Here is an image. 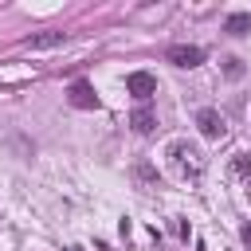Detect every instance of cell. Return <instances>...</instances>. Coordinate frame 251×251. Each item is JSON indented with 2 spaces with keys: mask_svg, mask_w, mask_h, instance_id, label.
Listing matches in <instances>:
<instances>
[{
  "mask_svg": "<svg viewBox=\"0 0 251 251\" xmlns=\"http://www.w3.org/2000/svg\"><path fill=\"white\" fill-rule=\"evenodd\" d=\"M169 161H173V169L180 176H200L204 173V153L196 145H188V141H173L169 145Z\"/></svg>",
  "mask_w": 251,
  "mask_h": 251,
  "instance_id": "1",
  "label": "cell"
},
{
  "mask_svg": "<svg viewBox=\"0 0 251 251\" xmlns=\"http://www.w3.org/2000/svg\"><path fill=\"white\" fill-rule=\"evenodd\" d=\"M126 90L133 94V98H153L157 94V78L149 75V71H133V75H126Z\"/></svg>",
  "mask_w": 251,
  "mask_h": 251,
  "instance_id": "2",
  "label": "cell"
},
{
  "mask_svg": "<svg viewBox=\"0 0 251 251\" xmlns=\"http://www.w3.org/2000/svg\"><path fill=\"white\" fill-rule=\"evenodd\" d=\"M169 63H176V67H200L204 63V51L200 47H169Z\"/></svg>",
  "mask_w": 251,
  "mask_h": 251,
  "instance_id": "3",
  "label": "cell"
},
{
  "mask_svg": "<svg viewBox=\"0 0 251 251\" xmlns=\"http://www.w3.org/2000/svg\"><path fill=\"white\" fill-rule=\"evenodd\" d=\"M196 126H200L204 137H220V133H224V114H220V110H200V114H196Z\"/></svg>",
  "mask_w": 251,
  "mask_h": 251,
  "instance_id": "4",
  "label": "cell"
},
{
  "mask_svg": "<svg viewBox=\"0 0 251 251\" xmlns=\"http://www.w3.org/2000/svg\"><path fill=\"white\" fill-rule=\"evenodd\" d=\"M71 106H78V110H94V106H98L90 82H75V86H71Z\"/></svg>",
  "mask_w": 251,
  "mask_h": 251,
  "instance_id": "5",
  "label": "cell"
},
{
  "mask_svg": "<svg viewBox=\"0 0 251 251\" xmlns=\"http://www.w3.org/2000/svg\"><path fill=\"white\" fill-rule=\"evenodd\" d=\"M129 122H133V129H137V133H149V129L157 126V118H153L145 106H141V110H133V118H129Z\"/></svg>",
  "mask_w": 251,
  "mask_h": 251,
  "instance_id": "6",
  "label": "cell"
},
{
  "mask_svg": "<svg viewBox=\"0 0 251 251\" xmlns=\"http://www.w3.org/2000/svg\"><path fill=\"white\" fill-rule=\"evenodd\" d=\"M59 43H67V35H63V31H51V35H31V39H27V47H59Z\"/></svg>",
  "mask_w": 251,
  "mask_h": 251,
  "instance_id": "7",
  "label": "cell"
},
{
  "mask_svg": "<svg viewBox=\"0 0 251 251\" xmlns=\"http://www.w3.org/2000/svg\"><path fill=\"white\" fill-rule=\"evenodd\" d=\"M247 27H251V16H247V12H243V16H231V20H227V31H235V35H243Z\"/></svg>",
  "mask_w": 251,
  "mask_h": 251,
  "instance_id": "8",
  "label": "cell"
},
{
  "mask_svg": "<svg viewBox=\"0 0 251 251\" xmlns=\"http://www.w3.org/2000/svg\"><path fill=\"white\" fill-rule=\"evenodd\" d=\"M235 173H251V153H235Z\"/></svg>",
  "mask_w": 251,
  "mask_h": 251,
  "instance_id": "9",
  "label": "cell"
},
{
  "mask_svg": "<svg viewBox=\"0 0 251 251\" xmlns=\"http://www.w3.org/2000/svg\"><path fill=\"white\" fill-rule=\"evenodd\" d=\"M243 243H247V247H251V224H247V227H243Z\"/></svg>",
  "mask_w": 251,
  "mask_h": 251,
  "instance_id": "10",
  "label": "cell"
}]
</instances>
